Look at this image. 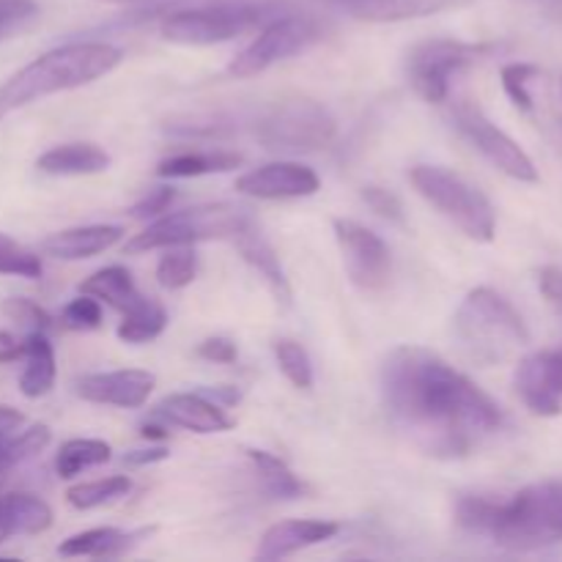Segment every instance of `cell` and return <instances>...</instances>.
<instances>
[{
	"label": "cell",
	"mask_w": 562,
	"mask_h": 562,
	"mask_svg": "<svg viewBox=\"0 0 562 562\" xmlns=\"http://www.w3.org/2000/svg\"><path fill=\"white\" fill-rule=\"evenodd\" d=\"M558 355H560V362H562V349H558Z\"/></svg>",
	"instance_id": "c3c4849f"
},
{
	"label": "cell",
	"mask_w": 562,
	"mask_h": 562,
	"mask_svg": "<svg viewBox=\"0 0 562 562\" xmlns=\"http://www.w3.org/2000/svg\"><path fill=\"white\" fill-rule=\"evenodd\" d=\"M146 532H124L115 527H93V530L77 532L66 538L58 547V554L64 558H121L130 552Z\"/></svg>",
	"instance_id": "cb8c5ba5"
},
{
	"label": "cell",
	"mask_w": 562,
	"mask_h": 562,
	"mask_svg": "<svg viewBox=\"0 0 562 562\" xmlns=\"http://www.w3.org/2000/svg\"><path fill=\"white\" fill-rule=\"evenodd\" d=\"M22 376L20 390L25 398H42L55 384V351L47 333H27L22 340Z\"/></svg>",
	"instance_id": "603a6c76"
},
{
	"label": "cell",
	"mask_w": 562,
	"mask_h": 562,
	"mask_svg": "<svg viewBox=\"0 0 562 562\" xmlns=\"http://www.w3.org/2000/svg\"><path fill=\"white\" fill-rule=\"evenodd\" d=\"M132 492V481L126 475H110L102 477V481L80 483V486H71L66 492V499H69L71 508L77 510H93L102 508V505L119 503L126 494Z\"/></svg>",
	"instance_id": "f546056e"
},
{
	"label": "cell",
	"mask_w": 562,
	"mask_h": 562,
	"mask_svg": "<svg viewBox=\"0 0 562 562\" xmlns=\"http://www.w3.org/2000/svg\"><path fill=\"white\" fill-rule=\"evenodd\" d=\"M119 64L121 49L108 42H71L49 49L0 82V121L36 99L88 86Z\"/></svg>",
	"instance_id": "3957f363"
},
{
	"label": "cell",
	"mask_w": 562,
	"mask_h": 562,
	"mask_svg": "<svg viewBox=\"0 0 562 562\" xmlns=\"http://www.w3.org/2000/svg\"><path fill=\"white\" fill-rule=\"evenodd\" d=\"M453 121L456 130L461 132V137H464L477 154H483L499 173H505L514 181H521V184H538V181H541L530 154H527L508 132L499 130V126L483 113L481 104H475L472 99H461L453 108Z\"/></svg>",
	"instance_id": "8fae6325"
},
{
	"label": "cell",
	"mask_w": 562,
	"mask_h": 562,
	"mask_svg": "<svg viewBox=\"0 0 562 562\" xmlns=\"http://www.w3.org/2000/svg\"><path fill=\"white\" fill-rule=\"evenodd\" d=\"M60 322L66 329H75V333H88V329L102 327V305H99L97 296L82 294L77 300H71L69 305L60 313Z\"/></svg>",
	"instance_id": "d590c367"
},
{
	"label": "cell",
	"mask_w": 562,
	"mask_h": 562,
	"mask_svg": "<svg viewBox=\"0 0 562 562\" xmlns=\"http://www.w3.org/2000/svg\"><path fill=\"white\" fill-rule=\"evenodd\" d=\"M203 395H209V398H217V401H223L225 406H234V404H239V390L236 387H214V390H206V393Z\"/></svg>",
	"instance_id": "f6af8a7d"
},
{
	"label": "cell",
	"mask_w": 562,
	"mask_h": 562,
	"mask_svg": "<svg viewBox=\"0 0 562 562\" xmlns=\"http://www.w3.org/2000/svg\"><path fill=\"white\" fill-rule=\"evenodd\" d=\"M335 239L344 252L349 280L362 291H382L393 274V256L387 241L357 220H335Z\"/></svg>",
	"instance_id": "7c38bea8"
},
{
	"label": "cell",
	"mask_w": 562,
	"mask_h": 562,
	"mask_svg": "<svg viewBox=\"0 0 562 562\" xmlns=\"http://www.w3.org/2000/svg\"><path fill=\"white\" fill-rule=\"evenodd\" d=\"M110 445L102 439H69V442L60 445L58 456H55V472L64 481L82 475L86 470L93 467H102L110 461Z\"/></svg>",
	"instance_id": "83f0119b"
},
{
	"label": "cell",
	"mask_w": 562,
	"mask_h": 562,
	"mask_svg": "<svg viewBox=\"0 0 562 562\" xmlns=\"http://www.w3.org/2000/svg\"><path fill=\"white\" fill-rule=\"evenodd\" d=\"M82 294H91L97 300L108 302L113 311L124 313L132 302L137 300V289L132 283V274L124 267H104L99 272H93L86 283L80 285Z\"/></svg>",
	"instance_id": "4316f807"
},
{
	"label": "cell",
	"mask_w": 562,
	"mask_h": 562,
	"mask_svg": "<svg viewBox=\"0 0 562 562\" xmlns=\"http://www.w3.org/2000/svg\"><path fill=\"white\" fill-rule=\"evenodd\" d=\"M409 181L442 217H448L470 239L494 241L497 212L475 184L439 165H417L409 170Z\"/></svg>",
	"instance_id": "8992f818"
},
{
	"label": "cell",
	"mask_w": 562,
	"mask_h": 562,
	"mask_svg": "<svg viewBox=\"0 0 562 562\" xmlns=\"http://www.w3.org/2000/svg\"><path fill=\"white\" fill-rule=\"evenodd\" d=\"M247 459L256 464L258 477H261L263 488L272 494L274 499H300L305 497V483L291 472V467L285 464L278 456L267 453V450H247Z\"/></svg>",
	"instance_id": "f1b7e54d"
},
{
	"label": "cell",
	"mask_w": 562,
	"mask_h": 562,
	"mask_svg": "<svg viewBox=\"0 0 562 562\" xmlns=\"http://www.w3.org/2000/svg\"><path fill=\"white\" fill-rule=\"evenodd\" d=\"M285 3L274 0H214V3L190 5V9L165 11L162 33L165 42L184 44V47H212V44L234 42L245 33L261 31L269 20L283 14Z\"/></svg>",
	"instance_id": "5b68a950"
},
{
	"label": "cell",
	"mask_w": 562,
	"mask_h": 562,
	"mask_svg": "<svg viewBox=\"0 0 562 562\" xmlns=\"http://www.w3.org/2000/svg\"><path fill=\"white\" fill-rule=\"evenodd\" d=\"M121 239H124L121 225H80V228H66L47 236L42 241V252L58 258V261H82V258H93L110 250Z\"/></svg>",
	"instance_id": "ffe728a7"
},
{
	"label": "cell",
	"mask_w": 562,
	"mask_h": 562,
	"mask_svg": "<svg viewBox=\"0 0 562 562\" xmlns=\"http://www.w3.org/2000/svg\"><path fill=\"white\" fill-rule=\"evenodd\" d=\"M239 165L241 154L234 151H184L162 159L157 165V176H162V179H195V176L228 173Z\"/></svg>",
	"instance_id": "d4e9b609"
},
{
	"label": "cell",
	"mask_w": 562,
	"mask_h": 562,
	"mask_svg": "<svg viewBox=\"0 0 562 562\" xmlns=\"http://www.w3.org/2000/svg\"><path fill=\"white\" fill-rule=\"evenodd\" d=\"M252 135L269 151L311 154L338 135V121L322 102L307 97L280 99L252 121Z\"/></svg>",
	"instance_id": "52a82bcc"
},
{
	"label": "cell",
	"mask_w": 562,
	"mask_h": 562,
	"mask_svg": "<svg viewBox=\"0 0 562 562\" xmlns=\"http://www.w3.org/2000/svg\"><path fill=\"white\" fill-rule=\"evenodd\" d=\"M538 289H541V296L554 307V311L562 313V269L560 267H543L538 272Z\"/></svg>",
	"instance_id": "60d3db41"
},
{
	"label": "cell",
	"mask_w": 562,
	"mask_h": 562,
	"mask_svg": "<svg viewBox=\"0 0 562 562\" xmlns=\"http://www.w3.org/2000/svg\"><path fill=\"white\" fill-rule=\"evenodd\" d=\"M198 357L209 362H220V366H231L236 362L239 351H236V344L228 338H209L198 346Z\"/></svg>",
	"instance_id": "ab89813d"
},
{
	"label": "cell",
	"mask_w": 562,
	"mask_h": 562,
	"mask_svg": "<svg viewBox=\"0 0 562 562\" xmlns=\"http://www.w3.org/2000/svg\"><path fill=\"white\" fill-rule=\"evenodd\" d=\"M42 258H38L36 252L27 250L25 245H20V241L11 239V236L0 234V274L36 280L42 278Z\"/></svg>",
	"instance_id": "1f68e13d"
},
{
	"label": "cell",
	"mask_w": 562,
	"mask_h": 562,
	"mask_svg": "<svg viewBox=\"0 0 562 562\" xmlns=\"http://www.w3.org/2000/svg\"><path fill=\"white\" fill-rule=\"evenodd\" d=\"M516 395L538 417H558L562 412V362L558 351H536L525 357L514 376Z\"/></svg>",
	"instance_id": "5bb4252c"
},
{
	"label": "cell",
	"mask_w": 562,
	"mask_h": 562,
	"mask_svg": "<svg viewBox=\"0 0 562 562\" xmlns=\"http://www.w3.org/2000/svg\"><path fill=\"white\" fill-rule=\"evenodd\" d=\"M324 25L322 20L311 14H296V11H283L274 20L258 31V36L231 60V77H256L261 71L272 69L280 60H289L291 55H300L311 49L313 44L322 42Z\"/></svg>",
	"instance_id": "30bf717a"
},
{
	"label": "cell",
	"mask_w": 562,
	"mask_h": 562,
	"mask_svg": "<svg viewBox=\"0 0 562 562\" xmlns=\"http://www.w3.org/2000/svg\"><path fill=\"white\" fill-rule=\"evenodd\" d=\"M456 519L472 536L492 538L508 552H541L562 543V481H543L497 503L488 497L459 499Z\"/></svg>",
	"instance_id": "7a4b0ae2"
},
{
	"label": "cell",
	"mask_w": 562,
	"mask_h": 562,
	"mask_svg": "<svg viewBox=\"0 0 562 562\" xmlns=\"http://www.w3.org/2000/svg\"><path fill=\"white\" fill-rule=\"evenodd\" d=\"M274 357H278V366L283 371V376L294 384L296 390H311L313 387V362L307 357V351L302 349L296 340H278L274 344Z\"/></svg>",
	"instance_id": "d6a6232c"
},
{
	"label": "cell",
	"mask_w": 562,
	"mask_h": 562,
	"mask_svg": "<svg viewBox=\"0 0 562 562\" xmlns=\"http://www.w3.org/2000/svg\"><path fill=\"white\" fill-rule=\"evenodd\" d=\"M165 327H168V313H165V307L157 300L137 296L124 311V318L119 324V338L124 344L140 346L159 338L165 333Z\"/></svg>",
	"instance_id": "484cf974"
},
{
	"label": "cell",
	"mask_w": 562,
	"mask_h": 562,
	"mask_svg": "<svg viewBox=\"0 0 562 562\" xmlns=\"http://www.w3.org/2000/svg\"><path fill=\"white\" fill-rule=\"evenodd\" d=\"M25 423V417H22V412H16L14 406H3L0 404V445L5 442V439L11 437V434L16 431V428Z\"/></svg>",
	"instance_id": "7bdbcfd3"
},
{
	"label": "cell",
	"mask_w": 562,
	"mask_h": 562,
	"mask_svg": "<svg viewBox=\"0 0 562 562\" xmlns=\"http://www.w3.org/2000/svg\"><path fill=\"white\" fill-rule=\"evenodd\" d=\"M453 333L461 351L475 366L492 368L530 344L521 313L494 289H472L453 318Z\"/></svg>",
	"instance_id": "277c9868"
},
{
	"label": "cell",
	"mask_w": 562,
	"mask_h": 562,
	"mask_svg": "<svg viewBox=\"0 0 562 562\" xmlns=\"http://www.w3.org/2000/svg\"><path fill=\"white\" fill-rule=\"evenodd\" d=\"M154 373L137 371H108V373H88L77 382V395L88 404L119 406V409H140L154 393Z\"/></svg>",
	"instance_id": "9a60e30c"
},
{
	"label": "cell",
	"mask_w": 562,
	"mask_h": 562,
	"mask_svg": "<svg viewBox=\"0 0 562 562\" xmlns=\"http://www.w3.org/2000/svg\"><path fill=\"white\" fill-rule=\"evenodd\" d=\"M168 450L165 448H148V450H132L124 456L126 467H146V464H159V461L168 459Z\"/></svg>",
	"instance_id": "b9f144b4"
},
{
	"label": "cell",
	"mask_w": 562,
	"mask_h": 562,
	"mask_svg": "<svg viewBox=\"0 0 562 562\" xmlns=\"http://www.w3.org/2000/svg\"><path fill=\"white\" fill-rule=\"evenodd\" d=\"M154 417L165 426L184 428L192 434H225L234 428V420L225 415L223 406L203 393H173L154 409Z\"/></svg>",
	"instance_id": "2e32d148"
},
{
	"label": "cell",
	"mask_w": 562,
	"mask_h": 562,
	"mask_svg": "<svg viewBox=\"0 0 562 562\" xmlns=\"http://www.w3.org/2000/svg\"><path fill=\"white\" fill-rule=\"evenodd\" d=\"M231 241H234L236 250L241 252V258H245V261L250 263L258 274H261L263 283L272 289V294L278 296L280 302H285V305H289L291 285H289V278H285V269H283V263H280L274 247L269 245L267 236L261 234V228H258V223L252 214L245 220V225H241V228L231 236Z\"/></svg>",
	"instance_id": "ac0fdd59"
},
{
	"label": "cell",
	"mask_w": 562,
	"mask_h": 562,
	"mask_svg": "<svg viewBox=\"0 0 562 562\" xmlns=\"http://www.w3.org/2000/svg\"><path fill=\"white\" fill-rule=\"evenodd\" d=\"M379 382L390 423L437 459H464L503 428L497 401L426 346L390 351Z\"/></svg>",
	"instance_id": "6da1fadb"
},
{
	"label": "cell",
	"mask_w": 562,
	"mask_h": 562,
	"mask_svg": "<svg viewBox=\"0 0 562 562\" xmlns=\"http://www.w3.org/2000/svg\"><path fill=\"white\" fill-rule=\"evenodd\" d=\"M494 44H472L459 38H428L415 44L406 55V77L412 88L426 102L439 104L450 97L453 77L492 55Z\"/></svg>",
	"instance_id": "9c48e42d"
},
{
	"label": "cell",
	"mask_w": 562,
	"mask_h": 562,
	"mask_svg": "<svg viewBox=\"0 0 562 562\" xmlns=\"http://www.w3.org/2000/svg\"><path fill=\"white\" fill-rule=\"evenodd\" d=\"M362 201L368 203V209H371L373 214H379V217L387 220V223L404 225V220H406L404 203H401V198L395 195V192L371 184L362 190Z\"/></svg>",
	"instance_id": "74e56055"
},
{
	"label": "cell",
	"mask_w": 562,
	"mask_h": 562,
	"mask_svg": "<svg viewBox=\"0 0 562 562\" xmlns=\"http://www.w3.org/2000/svg\"><path fill=\"white\" fill-rule=\"evenodd\" d=\"M173 201H176L173 187H157V190L148 192V195L132 209V214H135V217H157V214L168 212Z\"/></svg>",
	"instance_id": "f35d334b"
},
{
	"label": "cell",
	"mask_w": 562,
	"mask_h": 562,
	"mask_svg": "<svg viewBox=\"0 0 562 562\" xmlns=\"http://www.w3.org/2000/svg\"><path fill=\"white\" fill-rule=\"evenodd\" d=\"M322 179L313 168L302 162H291V159H280V162L261 165V168L247 170L239 176L236 190L247 198H258V201H294V198H311L316 195Z\"/></svg>",
	"instance_id": "4fadbf2b"
},
{
	"label": "cell",
	"mask_w": 562,
	"mask_h": 562,
	"mask_svg": "<svg viewBox=\"0 0 562 562\" xmlns=\"http://www.w3.org/2000/svg\"><path fill=\"white\" fill-rule=\"evenodd\" d=\"M247 217H250L247 209L228 206V203L168 214V217L154 220L146 231L132 236L126 241V252L137 256V252L162 250V247L195 245V241L206 239H231L245 225Z\"/></svg>",
	"instance_id": "ba28073f"
},
{
	"label": "cell",
	"mask_w": 562,
	"mask_h": 562,
	"mask_svg": "<svg viewBox=\"0 0 562 562\" xmlns=\"http://www.w3.org/2000/svg\"><path fill=\"white\" fill-rule=\"evenodd\" d=\"M560 93H562V77H560Z\"/></svg>",
	"instance_id": "681fc988"
},
{
	"label": "cell",
	"mask_w": 562,
	"mask_h": 562,
	"mask_svg": "<svg viewBox=\"0 0 562 562\" xmlns=\"http://www.w3.org/2000/svg\"><path fill=\"white\" fill-rule=\"evenodd\" d=\"M333 9L362 22H404L439 14L464 0H324Z\"/></svg>",
	"instance_id": "d6986e66"
},
{
	"label": "cell",
	"mask_w": 562,
	"mask_h": 562,
	"mask_svg": "<svg viewBox=\"0 0 562 562\" xmlns=\"http://www.w3.org/2000/svg\"><path fill=\"white\" fill-rule=\"evenodd\" d=\"M110 3H148V5H162L168 0H110Z\"/></svg>",
	"instance_id": "7dc6e473"
},
{
	"label": "cell",
	"mask_w": 562,
	"mask_h": 562,
	"mask_svg": "<svg viewBox=\"0 0 562 562\" xmlns=\"http://www.w3.org/2000/svg\"><path fill=\"white\" fill-rule=\"evenodd\" d=\"M22 360V344H16L14 335L0 333V362Z\"/></svg>",
	"instance_id": "ee69618b"
},
{
	"label": "cell",
	"mask_w": 562,
	"mask_h": 562,
	"mask_svg": "<svg viewBox=\"0 0 562 562\" xmlns=\"http://www.w3.org/2000/svg\"><path fill=\"white\" fill-rule=\"evenodd\" d=\"M3 313L11 322L25 327L27 333H49L53 329V316L44 307H38L33 300H25V296H11V300H5Z\"/></svg>",
	"instance_id": "8d00e7d4"
},
{
	"label": "cell",
	"mask_w": 562,
	"mask_h": 562,
	"mask_svg": "<svg viewBox=\"0 0 562 562\" xmlns=\"http://www.w3.org/2000/svg\"><path fill=\"white\" fill-rule=\"evenodd\" d=\"M198 274V256L190 245L170 247L157 263V280L162 289L179 291L195 280Z\"/></svg>",
	"instance_id": "4dcf8cb0"
},
{
	"label": "cell",
	"mask_w": 562,
	"mask_h": 562,
	"mask_svg": "<svg viewBox=\"0 0 562 562\" xmlns=\"http://www.w3.org/2000/svg\"><path fill=\"white\" fill-rule=\"evenodd\" d=\"M53 527V508L27 492L0 494V543L14 536H38Z\"/></svg>",
	"instance_id": "44dd1931"
},
{
	"label": "cell",
	"mask_w": 562,
	"mask_h": 562,
	"mask_svg": "<svg viewBox=\"0 0 562 562\" xmlns=\"http://www.w3.org/2000/svg\"><path fill=\"white\" fill-rule=\"evenodd\" d=\"M340 532V527L335 521H322V519H291L272 525L263 532L261 543H258V560H283L291 554L302 552V549L318 547L324 541H333Z\"/></svg>",
	"instance_id": "e0dca14e"
},
{
	"label": "cell",
	"mask_w": 562,
	"mask_h": 562,
	"mask_svg": "<svg viewBox=\"0 0 562 562\" xmlns=\"http://www.w3.org/2000/svg\"><path fill=\"white\" fill-rule=\"evenodd\" d=\"M503 88H505V97L514 102V108H519L521 113H532L536 102H532V93H530V82L538 77V66L532 64H505L503 66Z\"/></svg>",
	"instance_id": "836d02e7"
},
{
	"label": "cell",
	"mask_w": 562,
	"mask_h": 562,
	"mask_svg": "<svg viewBox=\"0 0 562 562\" xmlns=\"http://www.w3.org/2000/svg\"><path fill=\"white\" fill-rule=\"evenodd\" d=\"M140 437L143 439H165L168 434H165V428L157 426V423H146V426L140 428Z\"/></svg>",
	"instance_id": "bcb514c9"
},
{
	"label": "cell",
	"mask_w": 562,
	"mask_h": 562,
	"mask_svg": "<svg viewBox=\"0 0 562 562\" xmlns=\"http://www.w3.org/2000/svg\"><path fill=\"white\" fill-rule=\"evenodd\" d=\"M38 14L42 9L36 0H0V42H9L36 25Z\"/></svg>",
	"instance_id": "e575fe53"
},
{
	"label": "cell",
	"mask_w": 562,
	"mask_h": 562,
	"mask_svg": "<svg viewBox=\"0 0 562 562\" xmlns=\"http://www.w3.org/2000/svg\"><path fill=\"white\" fill-rule=\"evenodd\" d=\"M36 168L47 176H93L110 168V154L97 143H64L44 151Z\"/></svg>",
	"instance_id": "7402d4cb"
}]
</instances>
